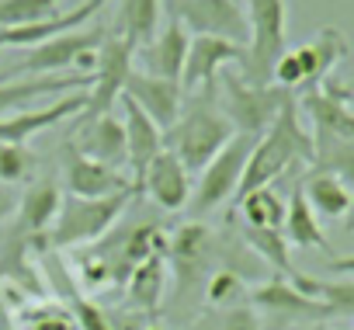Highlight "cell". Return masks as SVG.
I'll use <instances>...</instances> for the list:
<instances>
[{"mask_svg":"<svg viewBox=\"0 0 354 330\" xmlns=\"http://www.w3.org/2000/svg\"><path fill=\"white\" fill-rule=\"evenodd\" d=\"M59 205H63V188L53 181V178H39L21 199H18V226L39 240H46L49 226L56 223L59 216Z\"/></svg>","mask_w":354,"mask_h":330,"instance_id":"cell-23","label":"cell"},{"mask_svg":"<svg viewBox=\"0 0 354 330\" xmlns=\"http://www.w3.org/2000/svg\"><path fill=\"white\" fill-rule=\"evenodd\" d=\"M160 299H163V257H146L129 271V302L139 313L156 316Z\"/></svg>","mask_w":354,"mask_h":330,"instance_id":"cell-28","label":"cell"},{"mask_svg":"<svg viewBox=\"0 0 354 330\" xmlns=\"http://www.w3.org/2000/svg\"><path fill=\"white\" fill-rule=\"evenodd\" d=\"M132 199H139V192H118V195H108V199H77V195H66L63 205H59V216L56 223L49 226L46 240L49 247H84V244H94L101 240L118 219L122 212L132 205Z\"/></svg>","mask_w":354,"mask_h":330,"instance_id":"cell-4","label":"cell"},{"mask_svg":"<svg viewBox=\"0 0 354 330\" xmlns=\"http://www.w3.org/2000/svg\"><path fill=\"white\" fill-rule=\"evenodd\" d=\"M306 330H333V327H330V320H326V323H306Z\"/></svg>","mask_w":354,"mask_h":330,"instance_id":"cell-39","label":"cell"},{"mask_svg":"<svg viewBox=\"0 0 354 330\" xmlns=\"http://www.w3.org/2000/svg\"><path fill=\"white\" fill-rule=\"evenodd\" d=\"M70 146L104 167H129V153H125V125L122 118H115L111 111L108 115H97V118H80V129H73V139Z\"/></svg>","mask_w":354,"mask_h":330,"instance_id":"cell-16","label":"cell"},{"mask_svg":"<svg viewBox=\"0 0 354 330\" xmlns=\"http://www.w3.org/2000/svg\"><path fill=\"white\" fill-rule=\"evenodd\" d=\"M302 295L323 302V309L330 313V320L337 316H354V278H340V282H319V278H309V275H292L288 278Z\"/></svg>","mask_w":354,"mask_h":330,"instance_id":"cell-27","label":"cell"},{"mask_svg":"<svg viewBox=\"0 0 354 330\" xmlns=\"http://www.w3.org/2000/svg\"><path fill=\"white\" fill-rule=\"evenodd\" d=\"M108 28L104 25H91V28H73V32H63L35 49H28L15 66L4 70V77H15V73H28V77H46V73H59V70H70L77 66V59L91 49H97L104 42Z\"/></svg>","mask_w":354,"mask_h":330,"instance_id":"cell-10","label":"cell"},{"mask_svg":"<svg viewBox=\"0 0 354 330\" xmlns=\"http://www.w3.org/2000/svg\"><path fill=\"white\" fill-rule=\"evenodd\" d=\"M101 11V4L94 0H84L80 8L66 11V15H53V18H42V21H32V25H18V28H0V49L4 46H15V49H35L63 32H73L80 28L87 18H94Z\"/></svg>","mask_w":354,"mask_h":330,"instance_id":"cell-20","label":"cell"},{"mask_svg":"<svg viewBox=\"0 0 354 330\" xmlns=\"http://www.w3.org/2000/svg\"><path fill=\"white\" fill-rule=\"evenodd\" d=\"M59 0H0V28H18L59 15Z\"/></svg>","mask_w":354,"mask_h":330,"instance_id":"cell-33","label":"cell"},{"mask_svg":"<svg viewBox=\"0 0 354 330\" xmlns=\"http://www.w3.org/2000/svg\"><path fill=\"white\" fill-rule=\"evenodd\" d=\"M292 53H295V59L302 66V87L309 91V87H319L323 80H330L333 66L347 56V39L333 25H326V28L316 32L313 42H306V46H299Z\"/></svg>","mask_w":354,"mask_h":330,"instance_id":"cell-22","label":"cell"},{"mask_svg":"<svg viewBox=\"0 0 354 330\" xmlns=\"http://www.w3.org/2000/svg\"><path fill=\"white\" fill-rule=\"evenodd\" d=\"M136 70V49L129 42H122L118 35H104V42L97 46V66H94V80L87 87V108L80 111V118H97L108 115L115 108V101L122 98V87L129 80V73Z\"/></svg>","mask_w":354,"mask_h":330,"instance_id":"cell-9","label":"cell"},{"mask_svg":"<svg viewBox=\"0 0 354 330\" xmlns=\"http://www.w3.org/2000/svg\"><path fill=\"white\" fill-rule=\"evenodd\" d=\"M94 4H101V8H104V0H94Z\"/></svg>","mask_w":354,"mask_h":330,"instance_id":"cell-41","label":"cell"},{"mask_svg":"<svg viewBox=\"0 0 354 330\" xmlns=\"http://www.w3.org/2000/svg\"><path fill=\"white\" fill-rule=\"evenodd\" d=\"M247 299V278L233 268H216L205 282V302L216 309H230V306H243Z\"/></svg>","mask_w":354,"mask_h":330,"instance_id":"cell-32","label":"cell"},{"mask_svg":"<svg viewBox=\"0 0 354 330\" xmlns=\"http://www.w3.org/2000/svg\"><path fill=\"white\" fill-rule=\"evenodd\" d=\"M91 73L84 77H25V80H4L0 84V118H11L18 111H25L28 104L42 101V98H56V94H70V91H87L91 87Z\"/></svg>","mask_w":354,"mask_h":330,"instance_id":"cell-19","label":"cell"},{"mask_svg":"<svg viewBox=\"0 0 354 330\" xmlns=\"http://www.w3.org/2000/svg\"><path fill=\"white\" fill-rule=\"evenodd\" d=\"M192 174L181 160H177L167 146L153 156V163L146 167L142 181H139V192H146L163 212H181L188 209L192 202Z\"/></svg>","mask_w":354,"mask_h":330,"instance_id":"cell-14","label":"cell"},{"mask_svg":"<svg viewBox=\"0 0 354 330\" xmlns=\"http://www.w3.org/2000/svg\"><path fill=\"white\" fill-rule=\"evenodd\" d=\"M15 209H18V195L11 188H0V226L8 223V216H15Z\"/></svg>","mask_w":354,"mask_h":330,"instance_id":"cell-37","label":"cell"},{"mask_svg":"<svg viewBox=\"0 0 354 330\" xmlns=\"http://www.w3.org/2000/svg\"><path fill=\"white\" fill-rule=\"evenodd\" d=\"M247 25H250V42H247V59H243V80L254 87H271L274 63L281 59L285 35H288V4L285 0H247Z\"/></svg>","mask_w":354,"mask_h":330,"instance_id":"cell-5","label":"cell"},{"mask_svg":"<svg viewBox=\"0 0 354 330\" xmlns=\"http://www.w3.org/2000/svg\"><path fill=\"white\" fill-rule=\"evenodd\" d=\"M223 91H226V118L233 122L236 132H250L261 136L268 132V125L278 118V111L295 98L285 87H254L236 73H223Z\"/></svg>","mask_w":354,"mask_h":330,"instance_id":"cell-7","label":"cell"},{"mask_svg":"<svg viewBox=\"0 0 354 330\" xmlns=\"http://www.w3.org/2000/svg\"><path fill=\"white\" fill-rule=\"evenodd\" d=\"M122 98L132 101L156 129H170L185 111V91L177 80H167V77H153V73H142V70H132L125 87H122Z\"/></svg>","mask_w":354,"mask_h":330,"instance_id":"cell-12","label":"cell"},{"mask_svg":"<svg viewBox=\"0 0 354 330\" xmlns=\"http://www.w3.org/2000/svg\"><path fill=\"white\" fill-rule=\"evenodd\" d=\"M188 46H192V35L185 32V25L174 21V18H167L163 32H156L142 49H136V56H139V63H142V73L167 77V80L181 84V70H185V59H188Z\"/></svg>","mask_w":354,"mask_h":330,"instance_id":"cell-18","label":"cell"},{"mask_svg":"<svg viewBox=\"0 0 354 330\" xmlns=\"http://www.w3.org/2000/svg\"><path fill=\"white\" fill-rule=\"evenodd\" d=\"M70 306H73V313L80 320V330H118V323L108 316V309H101V306H94V302H87L80 295H73Z\"/></svg>","mask_w":354,"mask_h":330,"instance_id":"cell-35","label":"cell"},{"mask_svg":"<svg viewBox=\"0 0 354 330\" xmlns=\"http://www.w3.org/2000/svg\"><path fill=\"white\" fill-rule=\"evenodd\" d=\"M281 237L292 244V247H302V250H326V233L316 219V212L309 209L302 188L295 185L288 202H285V223H281Z\"/></svg>","mask_w":354,"mask_h":330,"instance_id":"cell-25","label":"cell"},{"mask_svg":"<svg viewBox=\"0 0 354 330\" xmlns=\"http://www.w3.org/2000/svg\"><path fill=\"white\" fill-rule=\"evenodd\" d=\"M39 174V153L25 143H0V185L15 188Z\"/></svg>","mask_w":354,"mask_h":330,"instance_id":"cell-31","label":"cell"},{"mask_svg":"<svg viewBox=\"0 0 354 330\" xmlns=\"http://www.w3.org/2000/svg\"><path fill=\"white\" fill-rule=\"evenodd\" d=\"M216 98H219V91L192 94V104L163 132V146L185 163L188 174H202L205 163L236 136L233 122L216 108Z\"/></svg>","mask_w":354,"mask_h":330,"instance_id":"cell-2","label":"cell"},{"mask_svg":"<svg viewBox=\"0 0 354 330\" xmlns=\"http://www.w3.org/2000/svg\"><path fill=\"white\" fill-rule=\"evenodd\" d=\"M63 178H66V188L70 195L77 199H108V195H118V192H132V178H125L122 171L115 167H104V163L77 153L70 143L63 146Z\"/></svg>","mask_w":354,"mask_h":330,"instance_id":"cell-13","label":"cell"},{"mask_svg":"<svg viewBox=\"0 0 354 330\" xmlns=\"http://www.w3.org/2000/svg\"><path fill=\"white\" fill-rule=\"evenodd\" d=\"M254 143H257V136L236 132V136L205 163L198 185L192 188V202H188L192 219L209 216L212 209H219L223 202H230V199L236 195V188H240V181H243V171H247V160H250V153H254Z\"/></svg>","mask_w":354,"mask_h":330,"instance_id":"cell-6","label":"cell"},{"mask_svg":"<svg viewBox=\"0 0 354 330\" xmlns=\"http://www.w3.org/2000/svg\"><path fill=\"white\" fill-rule=\"evenodd\" d=\"M326 268L330 271H354V254L351 257H333V261H326Z\"/></svg>","mask_w":354,"mask_h":330,"instance_id":"cell-38","label":"cell"},{"mask_svg":"<svg viewBox=\"0 0 354 330\" xmlns=\"http://www.w3.org/2000/svg\"><path fill=\"white\" fill-rule=\"evenodd\" d=\"M87 108V91H70L63 98H56L53 104H42V108H25L11 118H0V143H28L32 136L80 115Z\"/></svg>","mask_w":354,"mask_h":330,"instance_id":"cell-17","label":"cell"},{"mask_svg":"<svg viewBox=\"0 0 354 330\" xmlns=\"http://www.w3.org/2000/svg\"><path fill=\"white\" fill-rule=\"evenodd\" d=\"M156 32H160V0H122L118 4L111 35H118L132 49H142Z\"/></svg>","mask_w":354,"mask_h":330,"instance_id":"cell-26","label":"cell"},{"mask_svg":"<svg viewBox=\"0 0 354 330\" xmlns=\"http://www.w3.org/2000/svg\"><path fill=\"white\" fill-rule=\"evenodd\" d=\"M122 125H125V153H129V167H132V185L139 192V181L146 174V167L153 163V156L163 149V129H156L132 101L122 98Z\"/></svg>","mask_w":354,"mask_h":330,"instance_id":"cell-21","label":"cell"},{"mask_svg":"<svg viewBox=\"0 0 354 330\" xmlns=\"http://www.w3.org/2000/svg\"><path fill=\"white\" fill-rule=\"evenodd\" d=\"M195 330H264L261 316L243 302V306H230V309H219V316H205Z\"/></svg>","mask_w":354,"mask_h":330,"instance_id":"cell-34","label":"cell"},{"mask_svg":"<svg viewBox=\"0 0 354 330\" xmlns=\"http://www.w3.org/2000/svg\"><path fill=\"white\" fill-rule=\"evenodd\" d=\"M236 216L243 219V226L281 230V223H285V199H281L274 188L247 192L243 199H236Z\"/></svg>","mask_w":354,"mask_h":330,"instance_id":"cell-29","label":"cell"},{"mask_svg":"<svg viewBox=\"0 0 354 330\" xmlns=\"http://www.w3.org/2000/svg\"><path fill=\"white\" fill-rule=\"evenodd\" d=\"M28 330H73V320L66 313H56L53 306H42L28 316Z\"/></svg>","mask_w":354,"mask_h":330,"instance_id":"cell-36","label":"cell"},{"mask_svg":"<svg viewBox=\"0 0 354 330\" xmlns=\"http://www.w3.org/2000/svg\"><path fill=\"white\" fill-rule=\"evenodd\" d=\"M219 254V244H216V233L202 223V219H188L177 226L174 237H167V261L174 268V278H177V288H174V316H185L188 302L198 295V288L205 292V282H209V264L216 261Z\"/></svg>","mask_w":354,"mask_h":330,"instance_id":"cell-3","label":"cell"},{"mask_svg":"<svg viewBox=\"0 0 354 330\" xmlns=\"http://www.w3.org/2000/svg\"><path fill=\"white\" fill-rule=\"evenodd\" d=\"M146 330H163V327H146Z\"/></svg>","mask_w":354,"mask_h":330,"instance_id":"cell-40","label":"cell"},{"mask_svg":"<svg viewBox=\"0 0 354 330\" xmlns=\"http://www.w3.org/2000/svg\"><path fill=\"white\" fill-rule=\"evenodd\" d=\"M243 59H247V46H240V42L212 39V35H192L188 59H185V70H181L185 98L219 91V70L230 66V63L243 66Z\"/></svg>","mask_w":354,"mask_h":330,"instance_id":"cell-11","label":"cell"},{"mask_svg":"<svg viewBox=\"0 0 354 330\" xmlns=\"http://www.w3.org/2000/svg\"><path fill=\"white\" fill-rule=\"evenodd\" d=\"M243 247L254 250L264 264H271L278 271V278H292L295 268L288 261V240L281 237V230H257V226H243Z\"/></svg>","mask_w":354,"mask_h":330,"instance_id":"cell-30","label":"cell"},{"mask_svg":"<svg viewBox=\"0 0 354 330\" xmlns=\"http://www.w3.org/2000/svg\"><path fill=\"white\" fill-rule=\"evenodd\" d=\"M167 15L181 21L185 32L192 35H212V39H230L247 46L250 42V25L240 8V0H163Z\"/></svg>","mask_w":354,"mask_h":330,"instance_id":"cell-8","label":"cell"},{"mask_svg":"<svg viewBox=\"0 0 354 330\" xmlns=\"http://www.w3.org/2000/svg\"><path fill=\"white\" fill-rule=\"evenodd\" d=\"M309 163H313V136L302 129L299 101L292 98L278 111V118L268 125V132L257 136L254 153L247 160V171H243V181H240L233 199H243L247 192H257V188H271L288 171L309 167Z\"/></svg>","mask_w":354,"mask_h":330,"instance_id":"cell-1","label":"cell"},{"mask_svg":"<svg viewBox=\"0 0 354 330\" xmlns=\"http://www.w3.org/2000/svg\"><path fill=\"white\" fill-rule=\"evenodd\" d=\"M247 299H250L257 309H264V313H271V316H278V320H288V323H326V320H330V313L323 309V302L302 295L288 278L261 282V285H254V288L247 292Z\"/></svg>","mask_w":354,"mask_h":330,"instance_id":"cell-15","label":"cell"},{"mask_svg":"<svg viewBox=\"0 0 354 330\" xmlns=\"http://www.w3.org/2000/svg\"><path fill=\"white\" fill-rule=\"evenodd\" d=\"M299 188H302L309 209L316 212V219H340V216H347L351 205H354V192H351L340 178H333V174H326V171H309V174L299 181Z\"/></svg>","mask_w":354,"mask_h":330,"instance_id":"cell-24","label":"cell"}]
</instances>
